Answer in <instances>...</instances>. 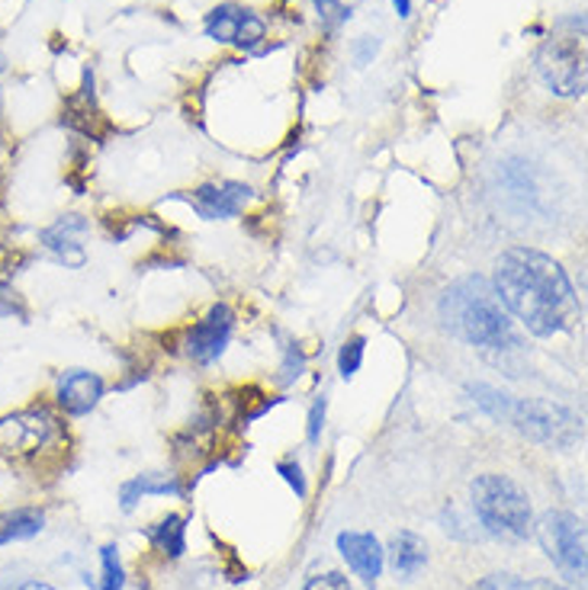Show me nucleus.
Wrapping results in <instances>:
<instances>
[{
	"label": "nucleus",
	"mask_w": 588,
	"mask_h": 590,
	"mask_svg": "<svg viewBox=\"0 0 588 590\" xmlns=\"http://www.w3.org/2000/svg\"><path fill=\"white\" fill-rule=\"evenodd\" d=\"M493 290L502 298L504 311L514 315L534 337L573 331L583 315L566 270L534 247H508L499 254Z\"/></svg>",
	"instance_id": "f257e3e1"
},
{
	"label": "nucleus",
	"mask_w": 588,
	"mask_h": 590,
	"mask_svg": "<svg viewBox=\"0 0 588 590\" xmlns=\"http://www.w3.org/2000/svg\"><path fill=\"white\" fill-rule=\"evenodd\" d=\"M440 318L453 337L483 350H511L517 347V334L511 328V315L504 311L502 298L493 283L483 277L457 280L440 298Z\"/></svg>",
	"instance_id": "f03ea898"
},
{
	"label": "nucleus",
	"mask_w": 588,
	"mask_h": 590,
	"mask_svg": "<svg viewBox=\"0 0 588 590\" xmlns=\"http://www.w3.org/2000/svg\"><path fill=\"white\" fill-rule=\"evenodd\" d=\"M470 495H473V511L480 516V523L496 539L524 542L534 533L531 501H527V495L508 475H496V472L480 475L470 485Z\"/></svg>",
	"instance_id": "7ed1b4c3"
},
{
	"label": "nucleus",
	"mask_w": 588,
	"mask_h": 590,
	"mask_svg": "<svg viewBox=\"0 0 588 590\" xmlns=\"http://www.w3.org/2000/svg\"><path fill=\"white\" fill-rule=\"evenodd\" d=\"M476 401L499 421L514 424L521 434H531L537 440H553V442H570L576 437V418L550 401H527V398H508L499 395L496 388L486 385H473Z\"/></svg>",
	"instance_id": "20e7f679"
},
{
	"label": "nucleus",
	"mask_w": 588,
	"mask_h": 590,
	"mask_svg": "<svg viewBox=\"0 0 588 590\" xmlns=\"http://www.w3.org/2000/svg\"><path fill=\"white\" fill-rule=\"evenodd\" d=\"M570 33H557L537 52V74L557 97H583L588 84L586 20L573 16Z\"/></svg>",
	"instance_id": "39448f33"
},
{
	"label": "nucleus",
	"mask_w": 588,
	"mask_h": 590,
	"mask_svg": "<svg viewBox=\"0 0 588 590\" xmlns=\"http://www.w3.org/2000/svg\"><path fill=\"white\" fill-rule=\"evenodd\" d=\"M65 437V424L59 411L46 405H29L10 414H0V456L29 459Z\"/></svg>",
	"instance_id": "423d86ee"
},
{
	"label": "nucleus",
	"mask_w": 588,
	"mask_h": 590,
	"mask_svg": "<svg viewBox=\"0 0 588 590\" xmlns=\"http://www.w3.org/2000/svg\"><path fill=\"white\" fill-rule=\"evenodd\" d=\"M534 533L544 546V552L553 559V565L573 578L586 581V523L566 511H547L534 523Z\"/></svg>",
	"instance_id": "0eeeda50"
},
{
	"label": "nucleus",
	"mask_w": 588,
	"mask_h": 590,
	"mask_svg": "<svg viewBox=\"0 0 588 590\" xmlns=\"http://www.w3.org/2000/svg\"><path fill=\"white\" fill-rule=\"evenodd\" d=\"M232 334H235V311H232L226 302H216V305H213V308L187 331V337H183V354H187L193 363L209 367V363H216V360L226 354Z\"/></svg>",
	"instance_id": "6e6552de"
},
{
	"label": "nucleus",
	"mask_w": 588,
	"mask_h": 590,
	"mask_svg": "<svg viewBox=\"0 0 588 590\" xmlns=\"http://www.w3.org/2000/svg\"><path fill=\"white\" fill-rule=\"evenodd\" d=\"M106 392V382L100 372H90V369H65L59 372L55 379V411L65 414V418H85L90 414L100 398Z\"/></svg>",
	"instance_id": "1a4fd4ad"
},
{
	"label": "nucleus",
	"mask_w": 588,
	"mask_h": 590,
	"mask_svg": "<svg viewBox=\"0 0 588 590\" xmlns=\"http://www.w3.org/2000/svg\"><path fill=\"white\" fill-rule=\"evenodd\" d=\"M87 231H90V221H87L85 216H78V213H68V216H59L52 225L39 228L36 241H39V247H42L46 254H52L59 264L78 270V267H85L87 264V251L85 244H81V238H85Z\"/></svg>",
	"instance_id": "9d476101"
},
{
	"label": "nucleus",
	"mask_w": 588,
	"mask_h": 590,
	"mask_svg": "<svg viewBox=\"0 0 588 590\" xmlns=\"http://www.w3.org/2000/svg\"><path fill=\"white\" fill-rule=\"evenodd\" d=\"M264 33H267L264 20L252 10H245V7H235V3L216 7L206 16V36L216 39V42H226V46L254 49L264 39Z\"/></svg>",
	"instance_id": "9b49d317"
},
{
	"label": "nucleus",
	"mask_w": 588,
	"mask_h": 590,
	"mask_svg": "<svg viewBox=\"0 0 588 590\" xmlns=\"http://www.w3.org/2000/svg\"><path fill=\"white\" fill-rule=\"evenodd\" d=\"M252 200V187L245 183H235V180H222V183H203L196 187L187 203L193 206V213L200 219L206 221H222V219H235L245 203Z\"/></svg>",
	"instance_id": "f8f14e48"
},
{
	"label": "nucleus",
	"mask_w": 588,
	"mask_h": 590,
	"mask_svg": "<svg viewBox=\"0 0 588 590\" xmlns=\"http://www.w3.org/2000/svg\"><path fill=\"white\" fill-rule=\"evenodd\" d=\"M337 549L344 555V562L350 565V572L363 581V585H376V578L383 575V562H386V552L380 546V539L373 533H357V529H347L337 536Z\"/></svg>",
	"instance_id": "ddd939ff"
},
{
	"label": "nucleus",
	"mask_w": 588,
	"mask_h": 590,
	"mask_svg": "<svg viewBox=\"0 0 588 590\" xmlns=\"http://www.w3.org/2000/svg\"><path fill=\"white\" fill-rule=\"evenodd\" d=\"M62 126H68V129H75V132H81L85 139H93V142H100L106 132H110V123H106V116L97 110V103H93V80L87 77V84L75 93V97H68L65 100V110H62Z\"/></svg>",
	"instance_id": "4468645a"
},
{
	"label": "nucleus",
	"mask_w": 588,
	"mask_h": 590,
	"mask_svg": "<svg viewBox=\"0 0 588 590\" xmlns=\"http://www.w3.org/2000/svg\"><path fill=\"white\" fill-rule=\"evenodd\" d=\"M386 555H389L393 572H396L399 578L412 581L421 568H424V562H427V546H424V539H421L419 533L402 529V533H396V536L389 539Z\"/></svg>",
	"instance_id": "2eb2a0df"
},
{
	"label": "nucleus",
	"mask_w": 588,
	"mask_h": 590,
	"mask_svg": "<svg viewBox=\"0 0 588 590\" xmlns=\"http://www.w3.org/2000/svg\"><path fill=\"white\" fill-rule=\"evenodd\" d=\"M46 529V514L39 508H16L0 514V549L13 542H29Z\"/></svg>",
	"instance_id": "dca6fc26"
},
{
	"label": "nucleus",
	"mask_w": 588,
	"mask_h": 590,
	"mask_svg": "<svg viewBox=\"0 0 588 590\" xmlns=\"http://www.w3.org/2000/svg\"><path fill=\"white\" fill-rule=\"evenodd\" d=\"M145 495H162V498H177L180 495V482L177 475H162V472H149V475H139L132 482H126L119 488V501H123V511H132Z\"/></svg>",
	"instance_id": "f3484780"
},
{
	"label": "nucleus",
	"mask_w": 588,
	"mask_h": 590,
	"mask_svg": "<svg viewBox=\"0 0 588 590\" xmlns=\"http://www.w3.org/2000/svg\"><path fill=\"white\" fill-rule=\"evenodd\" d=\"M145 536L168 559H180L187 552V520L180 514H168L165 520H158L155 526L145 529Z\"/></svg>",
	"instance_id": "a211bd4d"
},
{
	"label": "nucleus",
	"mask_w": 588,
	"mask_h": 590,
	"mask_svg": "<svg viewBox=\"0 0 588 590\" xmlns=\"http://www.w3.org/2000/svg\"><path fill=\"white\" fill-rule=\"evenodd\" d=\"M0 321H23V324L29 321L26 298L7 277H0Z\"/></svg>",
	"instance_id": "6ab92c4d"
},
{
	"label": "nucleus",
	"mask_w": 588,
	"mask_h": 590,
	"mask_svg": "<svg viewBox=\"0 0 588 590\" xmlns=\"http://www.w3.org/2000/svg\"><path fill=\"white\" fill-rule=\"evenodd\" d=\"M100 562H103V585L100 590H123L126 588V575H123V565H119V549L110 542L100 549Z\"/></svg>",
	"instance_id": "aec40b11"
},
{
	"label": "nucleus",
	"mask_w": 588,
	"mask_h": 590,
	"mask_svg": "<svg viewBox=\"0 0 588 590\" xmlns=\"http://www.w3.org/2000/svg\"><path fill=\"white\" fill-rule=\"evenodd\" d=\"M363 347H367V341H363V337H350V341H344V347H341V354H337V372H341L344 379L357 375V369H360V363H363Z\"/></svg>",
	"instance_id": "412c9836"
},
{
	"label": "nucleus",
	"mask_w": 588,
	"mask_h": 590,
	"mask_svg": "<svg viewBox=\"0 0 588 590\" xmlns=\"http://www.w3.org/2000/svg\"><path fill=\"white\" fill-rule=\"evenodd\" d=\"M277 472L283 475V482L296 491V498H306V478H303V469H299V462H293V459H283V462H277Z\"/></svg>",
	"instance_id": "4be33fe9"
},
{
	"label": "nucleus",
	"mask_w": 588,
	"mask_h": 590,
	"mask_svg": "<svg viewBox=\"0 0 588 590\" xmlns=\"http://www.w3.org/2000/svg\"><path fill=\"white\" fill-rule=\"evenodd\" d=\"M316 7H319V16H322V23L329 26V29H335L341 23H347V7L344 3H337V0H312Z\"/></svg>",
	"instance_id": "5701e85b"
},
{
	"label": "nucleus",
	"mask_w": 588,
	"mask_h": 590,
	"mask_svg": "<svg viewBox=\"0 0 588 590\" xmlns=\"http://www.w3.org/2000/svg\"><path fill=\"white\" fill-rule=\"evenodd\" d=\"M303 590H350V581L341 575V572H325V575H316L309 578Z\"/></svg>",
	"instance_id": "b1692460"
},
{
	"label": "nucleus",
	"mask_w": 588,
	"mask_h": 590,
	"mask_svg": "<svg viewBox=\"0 0 588 590\" xmlns=\"http://www.w3.org/2000/svg\"><path fill=\"white\" fill-rule=\"evenodd\" d=\"M303 369H306V357L290 344L286 347V360H283V367H280V382H293V379H299L303 375Z\"/></svg>",
	"instance_id": "393cba45"
},
{
	"label": "nucleus",
	"mask_w": 588,
	"mask_h": 590,
	"mask_svg": "<svg viewBox=\"0 0 588 590\" xmlns=\"http://www.w3.org/2000/svg\"><path fill=\"white\" fill-rule=\"evenodd\" d=\"M325 408H329V401H325V398H319V401L312 405V411H309V442L322 440V427H325Z\"/></svg>",
	"instance_id": "a878e982"
},
{
	"label": "nucleus",
	"mask_w": 588,
	"mask_h": 590,
	"mask_svg": "<svg viewBox=\"0 0 588 590\" xmlns=\"http://www.w3.org/2000/svg\"><path fill=\"white\" fill-rule=\"evenodd\" d=\"M473 590H524V585L514 575H486Z\"/></svg>",
	"instance_id": "bb28decb"
},
{
	"label": "nucleus",
	"mask_w": 588,
	"mask_h": 590,
	"mask_svg": "<svg viewBox=\"0 0 588 590\" xmlns=\"http://www.w3.org/2000/svg\"><path fill=\"white\" fill-rule=\"evenodd\" d=\"M370 55H376V42H373L370 36H363V42H360V49H357V65H367Z\"/></svg>",
	"instance_id": "cd10ccee"
},
{
	"label": "nucleus",
	"mask_w": 588,
	"mask_h": 590,
	"mask_svg": "<svg viewBox=\"0 0 588 590\" xmlns=\"http://www.w3.org/2000/svg\"><path fill=\"white\" fill-rule=\"evenodd\" d=\"M524 590H570L563 588V585H557V581H550V578H534V581H527Z\"/></svg>",
	"instance_id": "c85d7f7f"
},
{
	"label": "nucleus",
	"mask_w": 588,
	"mask_h": 590,
	"mask_svg": "<svg viewBox=\"0 0 588 590\" xmlns=\"http://www.w3.org/2000/svg\"><path fill=\"white\" fill-rule=\"evenodd\" d=\"M16 590H55L49 581H26V585H20Z\"/></svg>",
	"instance_id": "c756f323"
},
{
	"label": "nucleus",
	"mask_w": 588,
	"mask_h": 590,
	"mask_svg": "<svg viewBox=\"0 0 588 590\" xmlns=\"http://www.w3.org/2000/svg\"><path fill=\"white\" fill-rule=\"evenodd\" d=\"M393 3H396L399 16H409V10H412V0H393Z\"/></svg>",
	"instance_id": "7c9ffc66"
},
{
	"label": "nucleus",
	"mask_w": 588,
	"mask_h": 590,
	"mask_svg": "<svg viewBox=\"0 0 588 590\" xmlns=\"http://www.w3.org/2000/svg\"><path fill=\"white\" fill-rule=\"evenodd\" d=\"M0 74H3V52H0ZM0 113H3V93H0Z\"/></svg>",
	"instance_id": "2f4dec72"
}]
</instances>
